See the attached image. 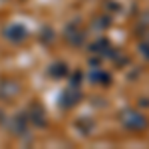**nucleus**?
I'll return each mask as SVG.
<instances>
[{"label": "nucleus", "instance_id": "nucleus-1", "mask_svg": "<svg viewBox=\"0 0 149 149\" xmlns=\"http://www.w3.org/2000/svg\"><path fill=\"white\" fill-rule=\"evenodd\" d=\"M123 121H125V125L129 129H133V131H139V129H143V127L147 125V119L143 117V115L135 113V111H125L123 113Z\"/></svg>", "mask_w": 149, "mask_h": 149}]
</instances>
